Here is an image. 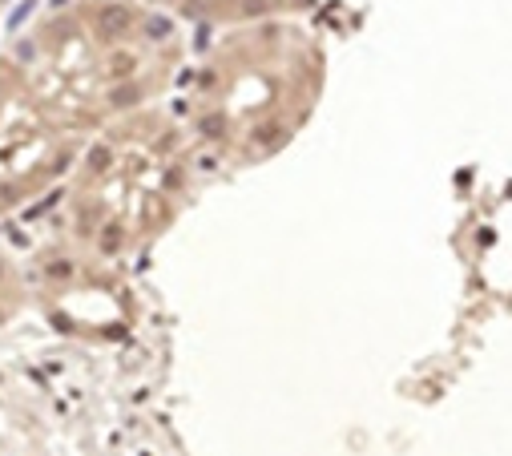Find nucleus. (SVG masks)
<instances>
[{
  "instance_id": "nucleus-1",
  "label": "nucleus",
  "mask_w": 512,
  "mask_h": 456,
  "mask_svg": "<svg viewBox=\"0 0 512 456\" xmlns=\"http://www.w3.org/2000/svg\"><path fill=\"white\" fill-rule=\"evenodd\" d=\"M178 142L170 130L154 126H134L117 130L113 146L97 158H89V174L77 194V226L93 243H125L146 235L162 218L166 202L174 198V178H178Z\"/></svg>"
},
{
  "instance_id": "nucleus-2",
  "label": "nucleus",
  "mask_w": 512,
  "mask_h": 456,
  "mask_svg": "<svg viewBox=\"0 0 512 456\" xmlns=\"http://www.w3.org/2000/svg\"><path fill=\"white\" fill-rule=\"evenodd\" d=\"M0 456H41L37 448H29L25 436H13V432H0Z\"/></svg>"
}]
</instances>
